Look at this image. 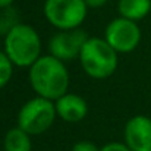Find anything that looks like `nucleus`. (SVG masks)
I'll return each mask as SVG.
<instances>
[{
  "label": "nucleus",
  "instance_id": "nucleus-1",
  "mask_svg": "<svg viewBox=\"0 0 151 151\" xmlns=\"http://www.w3.org/2000/svg\"><path fill=\"white\" fill-rule=\"evenodd\" d=\"M28 69L29 84L37 96L56 101L68 93L70 78L63 60L51 54L40 56V59Z\"/></svg>",
  "mask_w": 151,
  "mask_h": 151
},
{
  "label": "nucleus",
  "instance_id": "nucleus-2",
  "mask_svg": "<svg viewBox=\"0 0 151 151\" xmlns=\"http://www.w3.org/2000/svg\"><path fill=\"white\" fill-rule=\"evenodd\" d=\"M4 51L16 68H31L41 56V38L34 27L19 22L4 35Z\"/></svg>",
  "mask_w": 151,
  "mask_h": 151
},
{
  "label": "nucleus",
  "instance_id": "nucleus-3",
  "mask_svg": "<svg viewBox=\"0 0 151 151\" xmlns=\"http://www.w3.org/2000/svg\"><path fill=\"white\" fill-rule=\"evenodd\" d=\"M117 54L119 53L106 41V38L88 37L79 54V63L88 76L94 79H106L117 69Z\"/></svg>",
  "mask_w": 151,
  "mask_h": 151
},
{
  "label": "nucleus",
  "instance_id": "nucleus-4",
  "mask_svg": "<svg viewBox=\"0 0 151 151\" xmlns=\"http://www.w3.org/2000/svg\"><path fill=\"white\" fill-rule=\"evenodd\" d=\"M57 117L54 101L44 97H34L28 100L18 113V126L32 135H40L49 131Z\"/></svg>",
  "mask_w": 151,
  "mask_h": 151
},
{
  "label": "nucleus",
  "instance_id": "nucleus-5",
  "mask_svg": "<svg viewBox=\"0 0 151 151\" xmlns=\"http://www.w3.org/2000/svg\"><path fill=\"white\" fill-rule=\"evenodd\" d=\"M49 24L59 31L79 28L88 13L84 0H46L43 7Z\"/></svg>",
  "mask_w": 151,
  "mask_h": 151
},
{
  "label": "nucleus",
  "instance_id": "nucleus-6",
  "mask_svg": "<svg viewBox=\"0 0 151 151\" xmlns=\"http://www.w3.org/2000/svg\"><path fill=\"white\" fill-rule=\"evenodd\" d=\"M104 38L117 53H131L141 43V28L138 22L119 16L106 27Z\"/></svg>",
  "mask_w": 151,
  "mask_h": 151
},
{
  "label": "nucleus",
  "instance_id": "nucleus-7",
  "mask_svg": "<svg viewBox=\"0 0 151 151\" xmlns=\"http://www.w3.org/2000/svg\"><path fill=\"white\" fill-rule=\"evenodd\" d=\"M87 40L88 35L81 28L59 31L49 40V54L63 62L79 59L81 50Z\"/></svg>",
  "mask_w": 151,
  "mask_h": 151
},
{
  "label": "nucleus",
  "instance_id": "nucleus-8",
  "mask_svg": "<svg viewBox=\"0 0 151 151\" xmlns=\"http://www.w3.org/2000/svg\"><path fill=\"white\" fill-rule=\"evenodd\" d=\"M123 137L131 151H151V117L145 114L132 116L125 125Z\"/></svg>",
  "mask_w": 151,
  "mask_h": 151
},
{
  "label": "nucleus",
  "instance_id": "nucleus-9",
  "mask_svg": "<svg viewBox=\"0 0 151 151\" xmlns=\"http://www.w3.org/2000/svg\"><path fill=\"white\" fill-rule=\"evenodd\" d=\"M54 106H56L57 117L69 123L81 122L88 114L87 100L73 93H66L62 97H59L54 101Z\"/></svg>",
  "mask_w": 151,
  "mask_h": 151
},
{
  "label": "nucleus",
  "instance_id": "nucleus-10",
  "mask_svg": "<svg viewBox=\"0 0 151 151\" xmlns=\"http://www.w3.org/2000/svg\"><path fill=\"white\" fill-rule=\"evenodd\" d=\"M117 10L120 16L138 22L151 12V0H119Z\"/></svg>",
  "mask_w": 151,
  "mask_h": 151
},
{
  "label": "nucleus",
  "instance_id": "nucleus-11",
  "mask_svg": "<svg viewBox=\"0 0 151 151\" xmlns=\"http://www.w3.org/2000/svg\"><path fill=\"white\" fill-rule=\"evenodd\" d=\"M3 148L4 151H32L31 135L19 126H15L6 132L3 138Z\"/></svg>",
  "mask_w": 151,
  "mask_h": 151
},
{
  "label": "nucleus",
  "instance_id": "nucleus-12",
  "mask_svg": "<svg viewBox=\"0 0 151 151\" xmlns=\"http://www.w3.org/2000/svg\"><path fill=\"white\" fill-rule=\"evenodd\" d=\"M18 24H19V13L16 9H13L12 6L1 9V13H0V34L1 35H6Z\"/></svg>",
  "mask_w": 151,
  "mask_h": 151
},
{
  "label": "nucleus",
  "instance_id": "nucleus-13",
  "mask_svg": "<svg viewBox=\"0 0 151 151\" xmlns=\"http://www.w3.org/2000/svg\"><path fill=\"white\" fill-rule=\"evenodd\" d=\"M13 68H15V65L6 54V51L0 50V90L4 88L9 84V81L12 79Z\"/></svg>",
  "mask_w": 151,
  "mask_h": 151
},
{
  "label": "nucleus",
  "instance_id": "nucleus-14",
  "mask_svg": "<svg viewBox=\"0 0 151 151\" xmlns=\"http://www.w3.org/2000/svg\"><path fill=\"white\" fill-rule=\"evenodd\" d=\"M70 151H100V148L91 141H78Z\"/></svg>",
  "mask_w": 151,
  "mask_h": 151
},
{
  "label": "nucleus",
  "instance_id": "nucleus-15",
  "mask_svg": "<svg viewBox=\"0 0 151 151\" xmlns=\"http://www.w3.org/2000/svg\"><path fill=\"white\" fill-rule=\"evenodd\" d=\"M100 151H131V148L125 142H109V144H104Z\"/></svg>",
  "mask_w": 151,
  "mask_h": 151
},
{
  "label": "nucleus",
  "instance_id": "nucleus-16",
  "mask_svg": "<svg viewBox=\"0 0 151 151\" xmlns=\"http://www.w3.org/2000/svg\"><path fill=\"white\" fill-rule=\"evenodd\" d=\"M85 3H87V6L88 7H91V9H99V7H103L106 3H107V0H84Z\"/></svg>",
  "mask_w": 151,
  "mask_h": 151
},
{
  "label": "nucleus",
  "instance_id": "nucleus-17",
  "mask_svg": "<svg viewBox=\"0 0 151 151\" xmlns=\"http://www.w3.org/2000/svg\"><path fill=\"white\" fill-rule=\"evenodd\" d=\"M13 1H15V0H0V9H4V7L12 6Z\"/></svg>",
  "mask_w": 151,
  "mask_h": 151
}]
</instances>
